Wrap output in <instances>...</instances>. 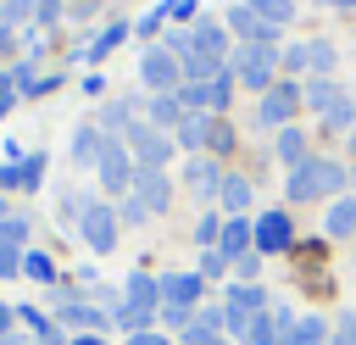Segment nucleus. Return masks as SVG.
Wrapping results in <instances>:
<instances>
[{
	"mask_svg": "<svg viewBox=\"0 0 356 345\" xmlns=\"http://www.w3.org/2000/svg\"><path fill=\"white\" fill-rule=\"evenodd\" d=\"M350 189V167L334 161V156H306L300 167H289L284 178V200L289 206H306V200H339Z\"/></svg>",
	"mask_w": 356,
	"mask_h": 345,
	"instance_id": "obj_1",
	"label": "nucleus"
},
{
	"mask_svg": "<svg viewBox=\"0 0 356 345\" xmlns=\"http://www.w3.org/2000/svg\"><path fill=\"white\" fill-rule=\"evenodd\" d=\"M6 245H28V217H17V211L0 217V250Z\"/></svg>",
	"mask_w": 356,
	"mask_h": 345,
	"instance_id": "obj_37",
	"label": "nucleus"
},
{
	"mask_svg": "<svg viewBox=\"0 0 356 345\" xmlns=\"http://www.w3.org/2000/svg\"><path fill=\"white\" fill-rule=\"evenodd\" d=\"M0 6H6V0H0Z\"/></svg>",
	"mask_w": 356,
	"mask_h": 345,
	"instance_id": "obj_57",
	"label": "nucleus"
},
{
	"mask_svg": "<svg viewBox=\"0 0 356 345\" xmlns=\"http://www.w3.org/2000/svg\"><path fill=\"white\" fill-rule=\"evenodd\" d=\"M273 150H278V161L284 167H300L306 156H312V145H306V134L289 122V128H278V139H273Z\"/></svg>",
	"mask_w": 356,
	"mask_h": 345,
	"instance_id": "obj_23",
	"label": "nucleus"
},
{
	"mask_svg": "<svg viewBox=\"0 0 356 345\" xmlns=\"http://www.w3.org/2000/svg\"><path fill=\"white\" fill-rule=\"evenodd\" d=\"M61 11H67V0H39L33 22H39V28H56V22H61Z\"/></svg>",
	"mask_w": 356,
	"mask_h": 345,
	"instance_id": "obj_43",
	"label": "nucleus"
},
{
	"mask_svg": "<svg viewBox=\"0 0 356 345\" xmlns=\"http://www.w3.org/2000/svg\"><path fill=\"white\" fill-rule=\"evenodd\" d=\"M95 172H100V184L122 200L128 189H134V172H139V161H134V150H128V139H106L100 145V161H95Z\"/></svg>",
	"mask_w": 356,
	"mask_h": 345,
	"instance_id": "obj_6",
	"label": "nucleus"
},
{
	"mask_svg": "<svg viewBox=\"0 0 356 345\" xmlns=\"http://www.w3.org/2000/svg\"><path fill=\"white\" fill-rule=\"evenodd\" d=\"M172 145L189 150V156H222V150H234V128H228L222 117H211V111H195V117L178 122Z\"/></svg>",
	"mask_w": 356,
	"mask_h": 345,
	"instance_id": "obj_2",
	"label": "nucleus"
},
{
	"mask_svg": "<svg viewBox=\"0 0 356 345\" xmlns=\"http://www.w3.org/2000/svg\"><path fill=\"white\" fill-rule=\"evenodd\" d=\"M217 239H222V211H206V217L195 223V245H200V250H217Z\"/></svg>",
	"mask_w": 356,
	"mask_h": 345,
	"instance_id": "obj_34",
	"label": "nucleus"
},
{
	"mask_svg": "<svg viewBox=\"0 0 356 345\" xmlns=\"http://www.w3.org/2000/svg\"><path fill=\"white\" fill-rule=\"evenodd\" d=\"M78 234H83V245H89L95 256H106V250L117 245V234H122V223H117V206H111V200H89V211H83Z\"/></svg>",
	"mask_w": 356,
	"mask_h": 345,
	"instance_id": "obj_9",
	"label": "nucleus"
},
{
	"mask_svg": "<svg viewBox=\"0 0 356 345\" xmlns=\"http://www.w3.org/2000/svg\"><path fill=\"white\" fill-rule=\"evenodd\" d=\"M239 345H278V317H273V312H256L250 328L239 334Z\"/></svg>",
	"mask_w": 356,
	"mask_h": 345,
	"instance_id": "obj_27",
	"label": "nucleus"
},
{
	"mask_svg": "<svg viewBox=\"0 0 356 345\" xmlns=\"http://www.w3.org/2000/svg\"><path fill=\"white\" fill-rule=\"evenodd\" d=\"M300 106H306V89H300L295 78H278V83L261 95V106H256V122H261V128H289Z\"/></svg>",
	"mask_w": 356,
	"mask_h": 345,
	"instance_id": "obj_5",
	"label": "nucleus"
},
{
	"mask_svg": "<svg viewBox=\"0 0 356 345\" xmlns=\"http://www.w3.org/2000/svg\"><path fill=\"white\" fill-rule=\"evenodd\" d=\"M306 56H312V78H334V45L328 39H312Z\"/></svg>",
	"mask_w": 356,
	"mask_h": 345,
	"instance_id": "obj_32",
	"label": "nucleus"
},
{
	"mask_svg": "<svg viewBox=\"0 0 356 345\" xmlns=\"http://www.w3.org/2000/svg\"><path fill=\"white\" fill-rule=\"evenodd\" d=\"M195 300H206V278L200 273H161V306L195 312Z\"/></svg>",
	"mask_w": 356,
	"mask_h": 345,
	"instance_id": "obj_14",
	"label": "nucleus"
},
{
	"mask_svg": "<svg viewBox=\"0 0 356 345\" xmlns=\"http://www.w3.org/2000/svg\"><path fill=\"white\" fill-rule=\"evenodd\" d=\"M122 300H134V306H156V312H161V278L145 273V267H134L128 284H122Z\"/></svg>",
	"mask_w": 356,
	"mask_h": 345,
	"instance_id": "obj_19",
	"label": "nucleus"
},
{
	"mask_svg": "<svg viewBox=\"0 0 356 345\" xmlns=\"http://www.w3.org/2000/svg\"><path fill=\"white\" fill-rule=\"evenodd\" d=\"M139 78H145L150 95H178V89H184V61H178L167 45H150V50L139 56Z\"/></svg>",
	"mask_w": 356,
	"mask_h": 345,
	"instance_id": "obj_4",
	"label": "nucleus"
},
{
	"mask_svg": "<svg viewBox=\"0 0 356 345\" xmlns=\"http://www.w3.org/2000/svg\"><path fill=\"white\" fill-rule=\"evenodd\" d=\"M222 28H228V33H239L245 45H278V33H284V28H267V22H261V17H256L245 0H239V6H228Z\"/></svg>",
	"mask_w": 356,
	"mask_h": 345,
	"instance_id": "obj_12",
	"label": "nucleus"
},
{
	"mask_svg": "<svg viewBox=\"0 0 356 345\" xmlns=\"http://www.w3.org/2000/svg\"><path fill=\"white\" fill-rule=\"evenodd\" d=\"M0 278H22V245H6L0 250Z\"/></svg>",
	"mask_w": 356,
	"mask_h": 345,
	"instance_id": "obj_42",
	"label": "nucleus"
},
{
	"mask_svg": "<svg viewBox=\"0 0 356 345\" xmlns=\"http://www.w3.org/2000/svg\"><path fill=\"white\" fill-rule=\"evenodd\" d=\"M328 345H356V339H345V334H328Z\"/></svg>",
	"mask_w": 356,
	"mask_h": 345,
	"instance_id": "obj_53",
	"label": "nucleus"
},
{
	"mask_svg": "<svg viewBox=\"0 0 356 345\" xmlns=\"http://www.w3.org/2000/svg\"><path fill=\"white\" fill-rule=\"evenodd\" d=\"M323 234H328V239H350V234H356V195H339V200H328Z\"/></svg>",
	"mask_w": 356,
	"mask_h": 345,
	"instance_id": "obj_20",
	"label": "nucleus"
},
{
	"mask_svg": "<svg viewBox=\"0 0 356 345\" xmlns=\"http://www.w3.org/2000/svg\"><path fill=\"white\" fill-rule=\"evenodd\" d=\"M350 128H356V100L345 95V100H339V106H334V111L323 117V134L334 139V134H350Z\"/></svg>",
	"mask_w": 356,
	"mask_h": 345,
	"instance_id": "obj_28",
	"label": "nucleus"
},
{
	"mask_svg": "<svg viewBox=\"0 0 356 345\" xmlns=\"http://www.w3.org/2000/svg\"><path fill=\"white\" fill-rule=\"evenodd\" d=\"M189 111H184V100L178 95H150L145 100V122L150 128H161V134H178V122H184Z\"/></svg>",
	"mask_w": 356,
	"mask_h": 345,
	"instance_id": "obj_18",
	"label": "nucleus"
},
{
	"mask_svg": "<svg viewBox=\"0 0 356 345\" xmlns=\"http://www.w3.org/2000/svg\"><path fill=\"white\" fill-rule=\"evenodd\" d=\"M328 6H339V11H356V0H328Z\"/></svg>",
	"mask_w": 356,
	"mask_h": 345,
	"instance_id": "obj_52",
	"label": "nucleus"
},
{
	"mask_svg": "<svg viewBox=\"0 0 356 345\" xmlns=\"http://www.w3.org/2000/svg\"><path fill=\"white\" fill-rule=\"evenodd\" d=\"M122 139H128V150H134V161H139V167H167V161H172V150H178V145H172V134L150 128L145 117H139Z\"/></svg>",
	"mask_w": 356,
	"mask_h": 345,
	"instance_id": "obj_8",
	"label": "nucleus"
},
{
	"mask_svg": "<svg viewBox=\"0 0 356 345\" xmlns=\"http://www.w3.org/2000/svg\"><path fill=\"white\" fill-rule=\"evenodd\" d=\"M39 178H44V156L28 150V156L17 161V189H39Z\"/></svg>",
	"mask_w": 356,
	"mask_h": 345,
	"instance_id": "obj_33",
	"label": "nucleus"
},
{
	"mask_svg": "<svg viewBox=\"0 0 356 345\" xmlns=\"http://www.w3.org/2000/svg\"><path fill=\"white\" fill-rule=\"evenodd\" d=\"M11 45H17V33H11V28H0V50H11Z\"/></svg>",
	"mask_w": 356,
	"mask_h": 345,
	"instance_id": "obj_51",
	"label": "nucleus"
},
{
	"mask_svg": "<svg viewBox=\"0 0 356 345\" xmlns=\"http://www.w3.org/2000/svg\"><path fill=\"white\" fill-rule=\"evenodd\" d=\"M339 100H345V89H339L334 78H306V106H312V111H323V117H328Z\"/></svg>",
	"mask_w": 356,
	"mask_h": 345,
	"instance_id": "obj_26",
	"label": "nucleus"
},
{
	"mask_svg": "<svg viewBox=\"0 0 356 345\" xmlns=\"http://www.w3.org/2000/svg\"><path fill=\"white\" fill-rule=\"evenodd\" d=\"M289 245H295L289 211H261V217H256V250H261V256H278V250H289Z\"/></svg>",
	"mask_w": 356,
	"mask_h": 345,
	"instance_id": "obj_13",
	"label": "nucleus"
},
{
	"mask_svg": "<svg viewBox=\"0 0 356 345\" xmlns=\"http://www.w3.org/2000/svg\"><path fill=\"white\" fill-rule=\"evenodd\" d=\"M122 33H128V28H122V22H111V28H106V33H100V39H95V45L83 50V56H89V61H106V56H111V50L122 45Z\"/></svg>",
	"mask_w": 356,
	"mask_h": 345,
	"instance_id": "obj_35",
	"label": "nucleus"
},
{
	"mask_svg": "<svg viewBox=\"0 0 356 345\" xmlns=\"http://www.w3.org/2000/svg\"><path fill=\"white\" fill-rule=\"evenodd\" d=\"M128 195H139V200H145V211H150V217H161V211L172 206V178H167V167H139Z\"/></svg>",
	"mask_w": 356,
	"mask_h": 345,
	"instance_id": "obj_11",
	"label": "nucleus"
},
{
	"mask_svg": "<svg viewBox=\"0 0 356 345\" xmlns=\"http://www.w3.org/2000/svg\"><path fill=\"white\" fill-rule=\"evenodd\" d=\"M222 178H228V172L217 167V156H189V161H184V184H189L200 200H217Z\"/></svg>",
	"mask_w": 356,
	"mask_h": 345,
	"instance_id": "obj_15",
	"label": "nucleus"
},
{
	"mask_svg": "<svg viewBox=\"0 0 356 345\" xmlns=\"http://www.w3.org/2000/svg\"><path fill=\"white\" fill-rule=\"evenodd\" d=\"M117 223H122V228H139V223H150L145 200H139V195H122V200H117Z\"/></svg>",
	"mask_w": 356,
	"mask_h": 345,
	"instance_id": "obj_36",
	"label": "nucleus"
},
{
	"mask_svg": "<svg viewBox=\"0 0 356 345\" xmlns=\"http://www.w3.org/2000/svg\"><path fill=\"white\" fill-rule=\"evenodd\" d=\"M189 45H195L200 56H217V61H222V50H228V28L211 22V17H200V22L189 28Z\"/></svg>",
	"mask_w": 356,
	"mask_h": 345,
	"instance_id": "obj_21",
	"label": "nucleus"
},
{
	"mask_svg": "<svg viewBox=\"0 0 356 345\" xmlns=\"http://www.w3.org/2000/svg\"><path fill=\"white\" fill-rule=\"evenodd\" d=\"M189 323H195V312H184V306H161V328H178V334H189Z\"/></svg>",
	"mask_w": 356,
	"mask_h": 345,
	"instance_id": "obj_41",
	"label": "nucleus"
},
{
	"mask_svg": "<svg viewBox=\"0 0 356 345\" xmlns=\"http://www.w3.org/2000/svg\"><path fill=\"white\" fill-rule=\"evenodd\" d=\"M156 317H161L156 306H134V300H122V306L111 312V323H117L122 334H145V328H156Z\"/></svg>",
	"mask_w": 356,
	"mask_h": 345,
	"instance_id": "obj_24",
	"label": "nucleus"
},
{
	"mask_svg": "<svg viewBox=\"0 0 356 345\" xmlns=\"http://www.w3.org/2000/svg\"><path fill=\"white\" fill-rule=\"evenodd\" d=\"M256 273H261V250H245V256L234 262V278H239V284H256Z\"/></svg>",
	"mask_w": 356,
	"mask_h": 345,
	"instance_id": "obj_40",
	"label": "nucleus"
},
{
	"mask_svg": "<svg viewBox=\"0 0 356 345\" xmlns=\"http://www.w3.org/2000/svg\"><path fill=\"white\" fill-rule=\"evenodd\" d=\"M33 11H39V0H6V6H0V28L17 33L22 22H33Z\"/></svg>",
	"mask_w": 356,
	"mask_h": 345,
	"instance_id": "obj_31",
	"label": "nucleus"
},
{
	"mask_svg": "<svg viewBox=\"0 0 356 345\" xmlns=\"http://www.w3.org/2000/svg\"><path fill=\"white\" fill-rule=\"evenodd\" d=\"M11 323H17V306H6V300H0V339L11 334Z\"/></svg>",
	"mask_w": 356,
	"mask_h": 345,
	"instance_id": "obj_47",
	"label": "nucleus"
},
{
	"mask_svg": "<svg viewBox=\"0 0 356 345\" xmlns=\"http://www.w3.org/2000/svg\"><path fill=\"white\" fill-rule=\"evenodd\" d=\"M245 6H250V11H256L267 28H284V22L295 17V6H289V0H245Z\"/></svg>",
	"mask_w": 356,
	"mask_h": 345,
	"instance_id": "obj_29",
	"label": "nucleus"
},
{
	"mask_svg": "<svg viewBox=\"0 0 356 345\" xmlns=\"http://www.w3.org/2000/svg\"><path fill=\"white\" fill-rule=\"evenodd\" d=\"M22 273H28L33 284H56V262H50L44 250H22Z\"/></svg>",
	"mask_w": 356,
	"mask_h": 345,
	"instance_id": "obj_30",
	"label": "nucleus"
},
{
	"mask_svg": "<svg viewBox=\"0 0 356 345\" xmlns=\"http://www.w3.org/2000/svg\"><path fill=\"white\" fill-rule=\"evenodd\" d=\"M56 317H61V328H78V334H106V328H111V312H106V306H89V300H78V295H67V289H61Z\"/></svg>",
	"mask_w": 356,
	"mask_h": 345,
	"instance_id": "obj_10",
	"label": "nucleus"
},
{
	"mask_svg": "<svg viewBox=\"0 0 356 345\" xmlns=\"http://www.w3.org/2000/svg\"><path fill=\"white\" fill-rule=\"evenodd\" d=\"M350 195H356V167H350Z\"/></svg>",
	"mask_w": 356,
	"mask_h": 345,
	"instance_id": "obj_55",
	"label": "nucleus"
},
{
	"mask_svg": "<svg viewBox=\"0 0 356 345\" xmlns=\"http://www.w3.org/2000/svg\"><path fill=\"white\" fill-rule=\"evenodd\" d=\"M350 156H356V128H350Z\"/></svg>",
	"mask_w": 356,
	"mask_h": 345,
	"instance_id": "obj_54",
	"label": "nucleus"
},
{
	"mask_svg": "<svg viewBox=\"0 0 356 345\" xmlns=\"http://www.w3.org/2000/svg\"><path fill=\"white\" fill-rule=\"evenodd\" d=\"M83 6H89V0H83Z\"/></svg>",
	"mask_w": 356,
	"mask_h": 345,
	"instance_id": "obj_58",
	"label": "nucleus"
},
{
	"mask_svg": "<svg viewBox=\"0 0 356 345\" xmlns=\"http://www.w3.org/2000/svg\"><path fill=\"white\" fill-rule=\"evenodd\" d=\"M222 312H228V339H239V334L250 328V317H256V312H267V289H261V284H239V278H234V284L222 289Z\"/></svg>",
	"mask_w": 356,
	"mask_h": 345,
	"instance_id": "obj_7",
	"label": "nucleus"
},
{
	"mask_svg": "<svg viewBox=\"0 0 356 345\" xmlns=\"http://www.w3.org/2000/svg\"><path fill=\"white\" fill-rule=\"evenodd\" d=\"M278 67H284L289 78H300V72H312V56H306V45H289V50H278Z\"/></svg>",
	"mask_w": 356,
	"mask_h": 345,
	"instance_id": "obj_38",
	"label": "nucleus"
},
{
	"mask_svg": "<svg viewBox=\"0 0 356 345\" xmlns=\"http://www.w3.org/2000/svg\"><path fill=\"white\" fill-rule=\"evenodd\" d=\"M250 200H256V184H250L245 172H228V178H222V189H217L222 217H250Z\"/></svg>",
	"mask_w": 356,
	"mask_h": 345,
	"instance_id": "obj_16",
	"label": "nucleus"
},
{
	"mask_svg": "<svg viewBox=\"0 0 356 345\" xmlns=\"http://www.w3.org/2000/svg\"><path fill=\"white\" fill-rule=\"evenodd\" d=\"M278 345H328V323L323 317H295V328H284Z\"/></svg>",
	"mask_w": 356,
	"mask_h": 345,
	"instance_id": "obj_25",
	"label": "nucleus"
},
{
	"mask_svg": "<svg viewBox=\"0 0 356 345\" xmlns=\"http://www.w3.org/2000/svg\"><path fill=\"white\" fill-rule=\"evenodd\" d=\"M122 345H172V334H161V328H145V334H128Z\"/></svg>",
	"mask_w": 356,
	"mask_h": 345,
	"instance_id": "obj_45",
	"label": "nucleus"
},
{
	"mask_svg": "<svg viewBox=\"0 0 356 345\" xmlns=\"http://www.w3.org/2000/svg\"><path fill=\"white\" fill-rule=\"evenodd\" d=\"M217 250H222L228 262H239L245 250H256V223H250V217H222V239H217Z\"/></svg>",
	"mask_w": 356,
	"mask_h": 345,
	"instance_id": "obj_17",
	"label": "nucleus"
},
{
	"mask_svg": "<svg viewBox=\"0 0 356 345\" xmlns=\"http://www.w3.org/2000/svg\"><path fill=\"white\" fill-rule=\"evenodd\" d=\"M228 267H234V262H228L222 250H200V267H195V273H200V278H222Z\"/></svg>",
	"mask_w": 356,
	"mask_h": 345,
	"instance_id": "obj_39",
	"label": "nucleus"
},
{
	"mask_svg": "<svg viewBox=\"0 0 356 345\" xmlns=\"http://www.w3.org/2000/svg\"><path fill=\"white\" fill-rule=\"evenodd\" d=\"M100 145H106V134H100L95 122H83V128L72 134V145H67L72 167H95V161H100Z\"/></svg>",
	"mask_w": 356,
	"mask_h": 345,
	"instance_id": "obj_22",
	"label": "nucleus"
},
{
	"mask_svg": "<svg viewBox=\"0 0 356 345\" xmlns=\"http://www.w3.org/2000/svg\"><path fill=\"white\" fill-rule=\"evenodd\" d=\"M195 345H239V339H228V334H206V339H195Z\"/></svg>",
	"mask_w": 356,
	"mask_h": 345,
	"instance_id": "obj_50",
	"label": "nucleus"
},
{
	"mask_svg": "<svg viewBox=\"0 0 356 345\" xmlns=\"http://www.w3.org/2000/svg\"><path fill=\"white\" fill-rule=\"evenodd\" d=\"M17 95H22V89H17V72H0V117L17 106Z\"/></svg>",
	"mask_w": 356,
	"mask_h": 345,
	"instance_id": "obj_44",
	"label": "nucleus"
},
{
	"mask_svg": "<svg viewBox=\"0 0 356 345\" xmlns=\"http://www.w3.org/2000/svg\"><path fill=\"white\" fill-rule=\"evenodd\" d=\"M67 345H106V334H72Z\"/></svg>",
	"mask_w": 356,
	"mask_h": 345,
	"instance_id": "obj_49",
	"label": "nucleus"
},
{
	"mask_svg": "<svg viewBox=\"0 0 356 345\" xmlns=\"http://www.w3.org/2000/svg\"><path fill=\"white\" fill-rule=\"evenodd\" d=\"M172 11H178V17H195V11H200V0H172Z\"/></svg>",
	"mask_w": 356,
	"mask_h": 345,
	"instance_id": "obj_48",
	"label": "nucleus"
},
{
	"mask_svg": "<svg viewBox=\"0 0 356 345\" xmlns=\"http://www.w3.org/2000/svg\"><path fill=\"white\" fill-rule=\"evenodd\" d=\"M334 334H345V339H356V312H339V323H334Z\"/></svg>",
	"mask_w": 356,
	"mask_h": 345,
	"instance_id": "obj_46",
	"label": "nucleus"
},
{
	"mask_svg": "<svg viewBox=\"0 0 356 345\" xmlns=\"http://www.w3.org/2000/svg\"><path fill=\"white\" fill-rule=\"evenodd\" d=\"M273 72H278V45H239V50H234V78H239L250 95H267V89L278 83Z\"/></svg>",
	"mask_w": 356,
	"mask_h": 345,
	"instance_id": "obj_3",
	"label": "nucleus"
},
{
	"mask_svg": "<svg viewBox=\"0 0 356 345\" xmlns=\"http://www.w3.org/2000/svg\"><path fill=\"white\" fill-rule=\"evenodd\" d=\"M0 217H6V195H0Z\"/></svg>",
	"mask_w": 356,
	"mask_h": 345,
	"instance_id": "obj_56",
	"label": "nucleus"
}]
</instances>
